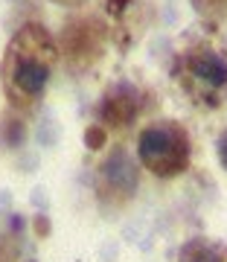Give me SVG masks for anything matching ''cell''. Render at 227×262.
<instances>
[{
    "label": "cell",
    "instance_id": "obj_1",
    "mask_svg": "<svg viewBox=\"0 0 227 262\" xmlns=\"http://www.w3.org/2000/svg\"><path fill=\"white\" fill-rule=\"evenodd\" d=\"M58 61V41L44 24L27 20L12 32L0 56V88L12 111H35L47 96Z\"/></svg>",
    "mask_w": 227,
    "mask_h": 262
},
{
    "label": "cell",
    "instance_id": "obj_2",
    "mask_svg": "<svg viewBox=\"0 0 227 262\" xmlns=\"http://www.w3.org/2000/svg\"><path fill=\"white\" fill-rule=\"evenodd\" d=\"M172 82L198 111H218L227 102V50L195 38L172 58Z\"/></svg>",
    "mask_w": 227,
    "mask_h": 262
},
{
    "label": "cell",
    "instance_id": "obj_3",
    "mask_svg": "<svg viewBox=\"0 0 227 262\" xmlns=\"http://www.w3.org/2000/svg\"><path fill=\"white\" fill-rule=\"evenodd\" d=\"M137 160L149 175L161 181L184 175L192 163V137L187 125L172 117L146 122L137 134Z\"/></svg>",
    "mask_w": 227,
    "mask_h": 262
},
{
    "label": "cell",
    "instance_id": "obj_4",
    "mask_svg": "<svg viewBox=\"0 0 227 262\" xmlns=\"http://www.w3.org/2000/svg\"><path fill=\"white\" fill-rule=\"evenodd\" d=\"M58 56L70 73L82 76L102 61L105 50L111 44L102 12H76L64 18L58 32Z\"/></svg>",
    "mask_w": 227,
    "mask_h": 262
},
{
    "label": "cell",
    "instance_id": "obj_5",
    "mask_svg": "<svg viewBox=\"0 0 227 262\" xmlns=\"http://www.w3.org/2000/svg\"><path fill=\"white\" fill-rule=\"evenodd\" d=\"M140 189V169H137V158H131V151L125 146H114L94 172V192L96 201L108 210H120L137 195Z\"/></svg>",
    "mask_w": 227,
    "mask_h": 262
},
{
    "label": "cell",
    "instance_id": "obj_6",
    "mask_svg": "<svg viewBox=\"0 0 227 262\" xmlns=\"http://www.w3.org/2000/svg\"><path fill=\"white\" fill-rule=\"evenodd\" d=\"M151 105V94L137 82L128 79H117L102 91L99 105H96V122L102 125L108 134L111 131H125L140 120L146 108Z\"/></svg>",
    "mask_w": 227,
    "mask_h": 262
},
{
    "label": "cell",
    "instance_id": "obj_7",
    "mask_svg": "<svg viewBox=\"0 0 227 262\" xmlns=\"http://www.w3.org/2000/svg\"><path fill=\"white\" fill-rule=\"evenodd\" d=\"M102 18L108 35L120 50H128L134 41H140L151 20L149 0H105Z\"/></svg>",
    "mask_w": 227,
    "mask_h": 262
},
{
    "label": "cell",
    "instance_id": "obj_8",
    "mask_svg": "<svg viewBox=\"0 0 227 262\" xmlns=\"http://www.w3.org/2000/svg\"><path fill=\"white\" fill-rule=\"evenodd\" d=\"M178 262H227V256L221 253L216 242H210L204 236H192L180 245Z\"/></svg>",
    "mask_w": 227,
    "mask_h": 262
},
{
    "label": "cell",
    "instance_id": "obj_9",
    "mask_svg": "<svg viewBox=\"0 0 227 262\" xmlns=\"http://www.w3.org/2000/svg\"><path fill=\"white\" fill-rule=\"evenodd\" d=\"M189 6L201 20V27H207L210 32L227 20V0H189Z\"/></svg>",
    "mask_w": 227,
    "mask_h": 262
},
{
    "label": "cell",
    "instance_id": "obj_10",
    "mask_svg": "<svg viewBox=\"0 0 227 262\" xmlns=\"http://www.w3.org/2000/svg\"><path fill=\"white\" fill-rule=\"evenodd\" d=\"M105 143H108V131H105L99 122H90L85 128V146L96 151V149H102Z\"/></svg>",
    "mask_w": 227,
    "mask_h": 262
},
{
    "label": "cell",
    "instance_id": "obj_11",
    "mask_svg": "<svg viewBox=\"0 0 227 262\" xmlns=\"http://www.w3.org/2000/svg\"><path fill=\"white\" fill-rule=\"evenodd\" d=\"M216 155H218V163H221V169L227 172V128L218 134V140H216Z\"/></svg>",
    "mask_w": 227,
    "mask_h": 262
},
{
    "label": "cell",
    "instance_id": "obj_12",
    "mask_svg": "<svg viewBox=\"0 0 227 262\" xmlns=\"http://www.w3.org/2000/svg\"><path fill=\"white\" fill-rule=\"evenodd\" d=\"M0 262H15V251L6 242V236H0Z\"/></svg>",
    "mask_w": 227,
    "mask_h": 262
},
{
    "label": "cell",
    "instance_id": "obj_13",
    "mask_svg": "<svg viewBox=\"0 0 227 262\" xmlns=\"http://www.w3.org/2000/svg\"><path fill=\"white\" fill-rule=\"evenodd\" d=\"M50 3H58V6H67V9H79V6H85L90 0H50Z\"/></svg>",
    "mask_w": 227,
    "mask_h": 262
}]
</instances>
